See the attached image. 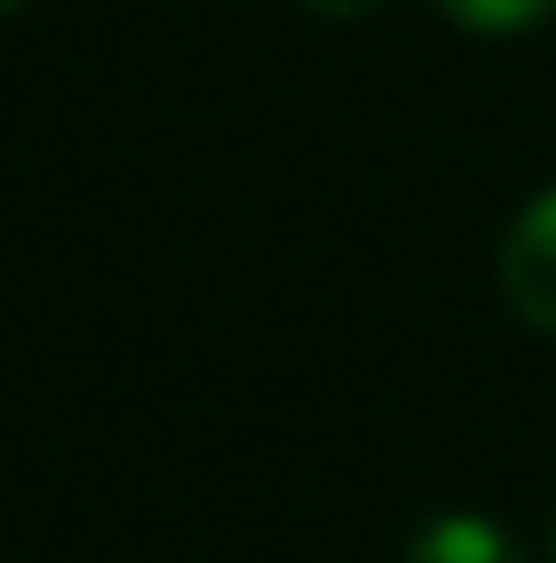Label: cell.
Returning a JSON list of instances; mask_svg holds the SVG:
<instances>
[{"label":"cell","instance_id":"cell-4","mask_svg":"<svg viewBox=\"0 0 556 563\" xmlns=\"http://www.w3.org/2000/svg\"><path fill=\"white\" fill-rule=\"evenodd\" d=\"M314 13H327V20H360V13H374L380 0H308Z\"/></svg>","mask_w":556,"mask_h":563},{"label":"cell","instance_id":"cell-3","mask_svg":"<svg viewBox=\"0 0 556 563\" xmlns=\"http://www.w3.org/2000/svg\"><path fill=\"white\" fill-rule=\"evenodd\" d=\"M465 33H524L537 20H551L556 0H438Z\"/></svg>","mask_w":556,"mask_h":563},{"label":"cell","instance_id":"cell-1","mask_svg":"<svg viewBox=\"0 0 556 563\" xmlns=\"http://www.w3.org/2000/svg\"><path fill=\"white\" fill-rule=\"evenodd\" d=\"M498 282H504L511 308H518L531 328H551L556 334V190L531 197V203L518 210V223L504 230Z\"/></svg>","mask_w":556,"mask_h":563},{"label":"cell","instance_id":"cell-5","mask_svg":"<svg viewBox=\"0 0 556 563\" xmlns=\"http://www.w3.org/2000/svg\"><path fill=\"white\" fill-rule=\"evenodd\" d=\"M13 7H20V0H0V13H13Z\"/></svg>","mask_w":556,"mask_h":563},{"label":"cell","instance_id":"cell-2","mask_svg":"<svg viewBox=\"0 0 556 563\" xmlns=\"http://www.w3.org/2000/svg\"><path fill=\"white\" fill-rule=\"evenodd\" d=\"M407 563H531V558L504 525H491L478 511H445V518L419 525V538L407 544Z\"/></svg>","mask_w":556,"mask_h":563}]
</instances>
